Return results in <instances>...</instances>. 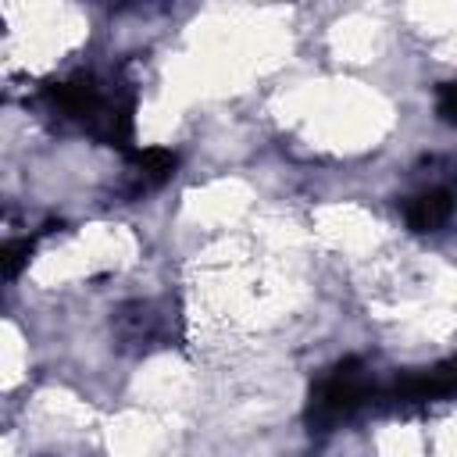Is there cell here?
Masks as SVG:
<instances>
[{"label":"cell","mask_w":457,"mask_h":457,"mask_svg":"<svg viewBox=\"0 0 457 457\" xmlns=\"http://www.w3.org/2000/svg\"><path fill=\"white\" fill-rule=\"evenodd\" d=\"M371 393V382L361 368V361H343L311 396V421L314 425H336L350 411H357Z\"/></svg>","instance_id":"obj_1"},{"label":"cell","mask_w":457,"mask_h":457,"mask_svg":"<svg viewBox=\"0 0 457 457\" xmlns=\"http://www.w3.org/2000/svg\"><path fill=\"white\" fill-rule=\"evenodd\" d=\"M450 211H453V193L450 189H428L407 204V225L418 232H428V228L443 225L450 218Z\"/></svg>","instance_id":"obj_2"},{"label":"cell","mask_w":457,"mask_h":457,"mask_svg":"<svg viewBox=\"0 0 457 457\" xmlns=\"http://www.w3.org/2000/svg\"><path fill=\"white\" fill-rule=\"evenodd\" d=\"M175 168V154L168 150H139L132 154V179H136V189H150L157 182H164Z\"/></svg>","instance_id":"obj_3"},{"label":"cell","mask_w":457,"mask_h":457,"mask_svg":"<svg viewBox=\"0 0 457 457\" xmlns=\"http://www.w3.org/2000/svg\"><path fill=\"white\" fill-rule=\"evenodd\" d=\"M25 253H29V239H21V243H11V246L4 250V271H7V278H14V275H18V268H21Z\"/></svg>","instance_id":"obj_4"},{"label":"cell","mask_w":457,"mask_h":457,"mask_svg":"<svg viewBox=\"0 0 457 457\" xmlns=\"http://www.w3.org/2000/svg\"><path fill=\"white\" fill-rule=\"evenodd\" d=\"M439 114L457 125V82H450V86L439 89Z\"/></svg>","instance_id":"obj_5"}]
</instances>
